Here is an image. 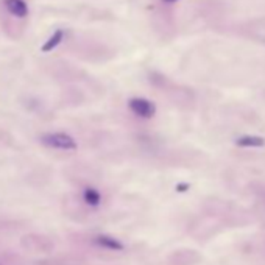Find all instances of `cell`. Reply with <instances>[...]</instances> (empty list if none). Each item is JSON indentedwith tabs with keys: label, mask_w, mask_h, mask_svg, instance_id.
<instances>
[{
	"label": "cell",
	"mask_w": 265,
	"mask_h": 265,
	"mask_svg": "<svg viewBox=\"0 0 265 265\" xmlns=\"http://www.w3.org/2000/svg\"><path fill=\"white\" fill-rule=\"evenodd\" d=\"M41 142L50 148L62 152H75L78 147L77 141L67 133H47L41 136Z\"/></svg>",
	"instance_id": "cell-1"
},
{
	"label": "cell",
	"mask_w": 265,
	"mask_h": 265,
	"mask_svg": "<svg viewBox=\"0 0 265 265\" xmlns=\"http://www.w3.org/2000/svg\"><path fill=\"white\" fill-rule=\"evenodd\" d=\"M128 108L133 114H136L137 117L141 119H152L156 114V106L150 100L142 99V97H136L128 102Z\"/></svg>",
	"instance_id": "cell-2"
},
{
	"label": "cell",
	"mask_w": 265,
	"mask_h": 265,
	"mask_svg": "<svg viewBox=\"0 0 265 265\" xmlns=\"http://www.w3.org/2000/svg\"><path fill=\"white\" fill-rule=\"evenodd\" d=\"M3 8L16 19H25L30 13L25 0H3Z\"/></svg>",
	"instance_id": "cell-3"
},
{
	"label": "cell",
	"mask_w": 265,
	"mask_h": 265,
	"mask_svg": "<svg viewBox=\"0 0 265 265\" xmlns=\"http://www.w3.org/2000/svg\"><path fill=\"white\" fill-rule=\"evenodd\" d=\"M94 243L97 247L103 248V250H108V251H123L125 245L112 236H106V234H99L94 237Z\"/></svg>",
	"instance_id": "cell-4"
},
{
	"label": "cell",
	"mask_w": 265,
	"mask_h": 265,
	"mask_svg": "<svg viewBox=\"0 0 265 265\" xmlns=\"http://www.w3.org/2000/svg\"><path fill=\"white\" fill-rule=\"evenodd\" d=\"M62 39H64V30H56V31H53L52 36L42 44L41 50L42 52H52V50H55L61 42Z\"/></svg>",
	"instance_id": "cell-5"
},
{
	"label": "cell",
	"mask_w": 265,
	"mask_h": 265,
	"mask_svg": "<svg viewBox=\"0 0 265 265\" xmlns=\"http://www.w3.org/2000/svg\"><path fill=\"white\" fill-rule=\"evenodd\" d=\"M236 144L239 147H245V148H259L265 145L264 137L259 136H242L236 141Z\"/></svg>",
	"instance_id": "cell-6"
},
{
	"label": "cell",
	"mask_w": 265,
	"mask_h": 265,
	"mask_svg": "<svg viewBox=\"0 0 265 265\" xmlns=\"http://www.w3.org/2000/svg\"><path fill=\"white\" fill-rule=\"evenodd\" d=\"M83 200L89 206H99L102 203V194L94 187H86L83 190Z\"/></svg>",
	"instance_id": "cell-7"
},
{
	"label": "cell",
	"mask_w": 265,
	"mask_h": 265,
	"mask_svg": "<svg viewBox=\"0 0 265 265\" xmlns=\"http://www.w3.org/2000/svg\"><path fill=\"white\" fill-rule=\"evenodd\" d=\"M164 2H167V3H173V2H176V0H164Z\"/></svg>",
	"instance_id": "cell-8"
}]
</instances>
